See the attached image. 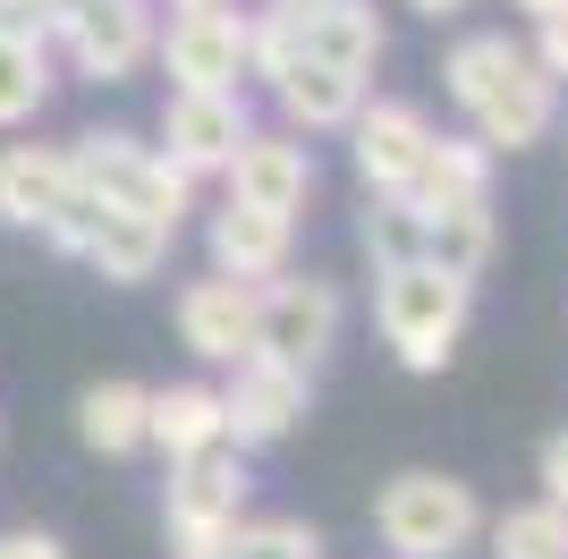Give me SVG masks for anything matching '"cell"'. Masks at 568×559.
Masks as SVG:
<instances>
[{"label":"cell","mask_w":568,"mask_h":559,"mask_svg":"<svg viewBox=\"0 0 568 559\" xmlns=\"http://www.w3.org/2000/svg\"><path fill=\"white\" fill-rule=\"evenodd\" d=\"M69 162H77V186H85V195L136 212V221L179 230V221L195 212V179H187V170H170L162 144L128 136V128H85V136L69 144Z\"/></svg>","instance_id":"obj_3"},{"label":"cell","mask_w":568,"mask_h":559,"mask_svg":"<svg viewBox=\"0 0 568 559\" xmlns=\"http://www.w3.org/2000/svg\"><path fill=\"white\" fill-rule=\"evenodd\" d=\"M221 559H323V535L306 517H237V535Z\"/></svg>","instance_id":"obj_27"},{"label":"cell","mask_w":568,"mask_h":559,"mask_svg":"<svg viewBox=\"0 0 568 559\" xmlns=\"http://www.w3.org/2000/svg\"><path fill=\"white\" fill-rule=\"evenodd\" d=\"M407 9H416V18H433V26H442V18H467L475 0H407Z\"/></svg>","instance_id":"obj_31"},{"label":"cell","mask_w":568,"mask_h":559,"mask_svg":"<svg viewBox=\"0 0 568 559\" xmlns=\"http://www.w3.org/2000/svg\"><path fill=\"white\" fill-rule=\"evenodd\" d=\"M69 195H77L69 144H0V221H9V230L43 237Z\"/></svg>","instance_id":"obj_15"},{"label":"cell","mask_w":568,"mask_h":559,"mask_svg":"<svg viewBox=\"0 0 568 559\" xmlns=\"http://www.w3.org/2000/svg\"><path fill=\"white\" fill-rule=\"evenodd\" d=\"M374 535L390 559H458L484 542V500L458 475H433V466H407L374 491Z\"/></svg>","instance_id":"obj_2"},{"label":"cell","mask_w":568,"mask_h":559,"mask_svg":"<svg viewBox=\"0 0 568 559\" xmlns=\"http://www.w3.org/2000/svg\"><path fill=\"white\" fill-rule=\"evenodd\" d=\"M153 60H162L170 85H195V93L246 85V9H230V0L170 9V26H153Z\"/></svg>","instance_id":"obj_7"},{"label":"cell","mask_w":568,"mask_h":559,"mask_svg":"<svg viewBox=\"0 0 568 559\" xmlns=\"http://www.w3.org/2000/svg\"><path fill=\"white\" fill-rule=\"evenodd\" d=\"M535 484H544V500H560V509H568V433H551V441H544V466H535Z\"/></svg>","instance_id":"obj_29"},{"label":"cell","mask_w":568,"mask_h":559,"mask_svg":"<svg viewBox=\"0 0 568 559\" xmlns=\"http://www.w3.org/2000/svg\"><path fill=\"white\" fill-rule=\"evenodd\" d=\"M493 559H568V509L560 500H518L484 526Z\"/></svg>","instance_id":"obj_25"},{"label":"cell","mask_w":568,"mask_h":559,"mask_svg":"<svg viewBox=\"0 0 568 559\" xmlns=\"http://www.w3.org/2000/svg\"><path fill=\"white\" fill-rule=\"evenodd\" d=\"M467 314H475V280L467 272H442L433 255L399 263V272H374V331L382 348L399 356L407 373H442L467 339Z\"/></svg>","instance_id":"obj_1"},{"label":"cell","mask_w":568,"mask_h":559,"mask_svg":"<svg viewBox=\"0 0 568 559\" xmlns=\"http://www.w3.org/2000/svg\"><path fill=\"white\" fill-rule=\"evenodd\" d=\"M170 323H179V348H187L195 365H237V356L255 348V323H263V280L204 272V280L179 288Z\"/></svg>","instance_id":"obj_11"},{"label":"cell","mask_w":568,"mask_h":559,"mask_svg":"<svg viewBox=\"0 0 568 559\" xmlns=\"http://www.w3.org/2000/svg\"><path fill=\"white\" fill-rule=\"evenodd\" d=\"M230 441L221 433V382H170V390L144 398V449L162 458H195V449Z\"/></svg>","instance_id":"obj_18"},{"label":"cell","mask_w":568,"mask_h":559,"mask_svg":"<svg viewBox=\"0 0 568 559\" xmlns=\"http://www.w3.org/2000/svg\"><path fill=\"white\" fill-rule=\"evenodd\" d=\"M0 559H69V542H60V535H34V526H18V535H0Z\"/></svg>","instance_id":"obj_30"},{"label":"cell","mask_w":568,"mask_h":559,"mask_svg":"<svg viewBox=\"0 0 568 559\" xmlns=\"http://www.w3.org/2000/svg\"><path fill=\"white\" fill-rule=\"evenodd\" d=\"M221 179H230L237 204H263V212H288V221H297L306 195H314V153H306L297 128H246L237 153L221 162Z\"/></svg>","instance_id":"obj_13"},{"label":"cell","mask_w":568,"mask_h":559,"mask_svg":"<svg viewBox=\"0 0 568 559\" xmlns=\"http://www.w3.org/2000/svg\"><path fill=\"white\" fill-rule=\"evenodd\" d=\"M144 382H94V390L77 398V441L94 449V458H136L144 449Z\"/></svg>","instance_id":"obj_21"},{"label":"cell","mask_w":568,"mask_h":559,"mask_svg":"<svg viewBox=\"0 0 568 559\" xmlns=\"http://www.w3.org/2000/svg\"><path fill=\"white\" fill-rule=\"evenodd\" d=\"M356 246H365L374 272H399V263L425 255V212L407 204V195H365V212H356Z\"/></svg>","instance_id":"obj_23"},{"label":"cell","mask_w":568,"mask_h":559,"mask_svg":"<svg viewBox=\"0 0 568 559\" xmlns=\"http://www.w3.org/2000/svg\"><path fill=\"white\" fill-rule=\"evenodd\" d=\"M500 246V221H493V195H475V204H450V212H425V255L442 272H484Z\"/></svg>","instance_id":"obj_22"},{"label":"cell","mask_w":568,"mask_h":559,"mask_svg":"<svg viewBox=\"0 0 568 559\" xmlns=\"http://www.w3.org/2000/svg\"><path fill=\"white\" fill-rule=\"evenodd\" d=\"M272 102H281V128H297V136H339L356 119V102H365V77L332 69V60H297V69L272 85Z\"/></svg>","instance_id":"obj_17"},{"label":"cell","mask_w":568,"mask_h":559,"mask_svg":"<svg viewBox=\"0 0 568 559\" xmlns=\"http://www.w3.org/2000/svg\"><path fill=\"white\" fill-rule=\"evenodd\" d=\"M526 51H535V69H544L551 85H568V0L535 18V43H526Z\"/></svg>","instance_id":"obj_28"},{"label":"cell","mask_w":568,"mask_h":559,"mask_svg":"<svg viewBox=\"0 0 568 559\" xmlns=\"http://www.w3.org/2000/svg\"><path fill=\"white\" fill-rule=\"evenodd\" d=\"M281 9H323V0H281Z\"/></svg>","instance_id":"obj_33"},{"label":"cell","mask_w":568,"mask_h":559,"mask_svg":"<svg viewBox=\"0 0 568 559\" xmlns=\"http://www.w3.org/2000/svg\"><path fill=\"white\" fill-rule=\"evenodd\" d=\"M475 195H493V153L475 136H433L425 170L407 179V204L416 212H450V204H475Z\"/></svg>","instance_id":"obj_19"},{"label":"cell","mask_w":568,"mask_h":559,"mask_svg":"<svg viewBox=\"0 0 568 559\" xmlns=\"http://www.w3.org/2000/svg\"><path fill=\"white\" fill-rule=\"evenodd\" d=\"M297 60H306V9H281V0L246 9V77H255V85H281Z\"/></svg>","instance_id":"obj_26"},{"label":"cell","mask_w":568,"mask_h":559,"mask_svg":"<svg viewBox=\"0 0 568 559\" xmlns=\"http://www.w3.org/2000/svg\"><path fill=\"white\" fill-rule=\"evenodd\" d=\"M255 119H246V93L221 85V93H195V85H170L162 102V153L170 170H187V179H221V162L237 153Z\"/></svg>","instance_id":"obj_12"},{"label":"cell","mask_w":568,"mask_h":559,"mask_svg":"<svg viewBox=\"0 0 568 559\" xmlns=\"http://www.w3.org/2000/svg\"><path fill=\"white\" fill-rule=\"evenodd\" d=\"M433 136H442V128H433L425 102H399V93L356 102V119H348V153H356V179H365V195H407V179L425 170Z\"/></svg>","instance_id":"obj_9"},{"label":"cell","mask_w":568,"mask_h":559,"mask_svg":"<svg viewBox=\"0 0 568 559\" xmlns=\"http://www.w3.org/2000/svg\"><path fill=\"white\" fill-rule=\"evenodd\" d=\"M170 9H187V0H170Z\"/></svg>","instance_id":"obj_34"},{"label":"cell","mask_w":568,"mask_h":559,"mask_svg":"<svg viewBox=\"0 0 568 559\" xmlns=\"http://www.w3.org/2000/svg\"><path fill=\"white\" fill-rule=\"evenodd\" d=\"M43 102H51V43H34V34H0V128L43 119Z\"/></svg>","instance_id":"obj_24"},{"label":"cell","mask_w":568,"mask_h":559,"mask_svg":"<svg viewBox=\"0 0 568 559\" xmlns=\"http://www.w3.org/2000/svg\"><path fill=\"white\" fill-rule=\"evenodd\" d=\"M467 128H475V144H484V153H526V144H544L551 128H560V85H551V77L535 69V51H526L518 69H509V77H500V85L467 111Z\"/></svg>","instance_id":"obj_14"},{"label":"cell","mask_w":568,"mask_h":559,"mask_svg":"<svg viewBox=\"0 0 568 559\" xmlns=\"http://www.w3.org/2000/svg\"><path fill=\"white\" fill-rule=\"evenodd\" d=\"M288 237H297V221L288 212H263V204H221L213 212V272L230 280H272L288 272Z\"/></svg>","instance_id":"obj_16"},{"label":"cell","mask_w":568,"mask_h":559,"mask_svg":"<svg viewBox=\"0 0 568 559\" xmlns=\"http://www.w3.org/2000/svg\"><path fill=\"white\" fill-rule=\"evenodd\" d=\"M221 373H230V382H221V433H230L246 458H255V449H281L288 433L314 416V373L272 356V348H246Z\"/></svg>","instance_id":"obj_6"},{"label":"cell","mask_w":568,"mask_h":559,"mask_svg":"<svg viewBox=\"0 0 568 559\" xmlns=\"http://www.w3.org/2000/svg\"><path fill=\"white\" fill-rule=\"evenodd\" d=\"M339 323H348V297H339V280L306 272V280H288L272 272L263 280V323H255V348L288 356V365H323V356L339 348Z\"/></svg>","instance_id":"obj_10"},{"label":"cell","mask_w":568,"mask_h":559,"mask_svg":"<svg viewBox=\"0 0 568 559\" xmlns=\"http://www.w3.org/2000/svg\"><path fill=\"white\" fill-rule=\"evenodd\" d=\"M51 43L69 51L85 85H128L153 60V0H69Z\"/></svg>","instance_id":"obj_8"},{"label":"cell","mask_w":568,"mask_h":559,"mask_svg":"<svg viewBox=\"0 0 568 559\" xmlns=\"http://www.w3.org/2000/svg\"><path fill=\"white\" fill-rule=\"evenodd\" d=\"M509 9H526V18H544V9H560V0H509Z\"/></svg>","instance_id":"obj_32"},{"label":"cell","mask_w":568,"mask_h":559,"mask_svg":"<svg viewBox=\"0 0 568 559\" xmlns=\"http://www.w3.org/2000/svg\"><path fill=\"white\" fill-rule=\"evenodd\" d=\"M170 237H179V230L136 221V212H119V204H102V195L77 186L69 204H60V221L43 230V246H51V255H69V263H85V272L111 280V288H136V280H153L170 263Z\"/></svg>","instance_id":"obj_5"},{"label":"cell","mask_w":568,"mask_h":559,"mask_svg":"<svg viewBox=\"0 0 568 559\" xmlns=\"http://www.w3.org/2000/svg\"><path fill=\"white\" fill-rule=\"evenodd\" d=\"M306 51L332 60V69H348V77H374V60H382L374 0H323V9H306Z\"/></svg>","instance_id":"obj_20"},{"label":"cell","mask_w":568,"mask_h":559,"mask_svg":"<svg viewBox=\"0 0 568 559\" xmlns=\"http://www.w3.org/2000/svg\"><path fill=\"white\" fill-rule=\"evenodd\" d=\"M246 449L237 441H213L195 458H170V491H162V535H170V559H221L246 517Z\"/></svg>","instance_id":"obj_4"}]
</instances>
